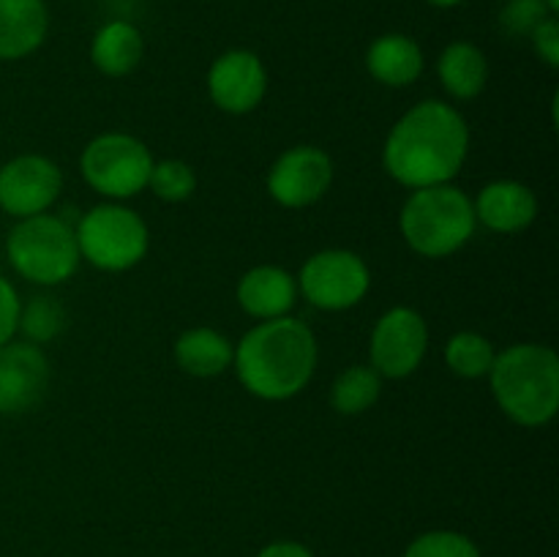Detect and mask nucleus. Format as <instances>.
Listing matches in <instances>:
<instances>
[{
	"mask_svg": "<svg viewBox=\"0 0 559 557\" xmlns=\"http://www.w3.org/2000/svg\"><path fill=\"white\" fill-rule=\"evenodd\" d=\"M469 153L467 118L453 104L426 98L391 126L382 167L404 189L451 183Z\"/></svg>",
	"mask_w": 559,
	"mask_h": 557,
	"instance_id": "nucleus-1",
	"label": "nucleus"
},
{
	"mask_svg": "<svg viewBox=\"0 0 559 557\" xmlns=\"http://www.w3.org/2000/svg\"><path fill=\"white\" fill-rule=\"evenodd\" d=\"M320 360L314 331L298 317L262 320L235 344V375L251 396L287 402L311 382Z\"/></svg>",
	"mask_w": 559,
	"mask_h": 557,
	"instance_id": "nucleus-2",
	"label": "nucleus"
},
{
	"mask_svg": "<svg viewBox=\"0 0 559 557\" xmlns=\"http://www.w3.org/2000/svg\"><path fill=\"white\" fill-rule=\"evenodd\" d=\"M495 402L513 424L538 429L559 410V355L546 344H511L495 355L489 369Z\"/></svg>",
	"mask_w": 559,
	"mask_h": 557,
	"instance_id": "nucleus-3",
	"label": "nucleus"
},
{
	"mask_svg": "<svg viewBox=\"0 0 559 557\" xmlns=\"http://www.w3.org/2000/svg\"><path fill=\"white\" fill-rule=\"evenodd\" d=\"M475 227H478V218H475L473 200L467 191L453 183L413 189L399 213L404 244L415 254L429 257V260L456 254L469 244Z\"/></svg>",
	"mask_w": 559,
	"mask_h": 557,
	"instance_id": "nucleus-4",
	"label": "nucleus"
},
{
	"mask_svg": "<svg viewBox=\"0 0 559 557\" xmlns=\"http://www.w3.org/2000/svg\"><path fill=\"white\" fill-rule=\"evenodd\" d=\"M5 257L25 282L38 287L66 284L82 260L74 227L55 213L20 218L5 238Z\"/></svg>",
	"mask_w": 559,
	"mask_h": 557,
	"instance_id": "nucleus-5",
	"label": "nucleus"
},
{
	"mask_svg": "<svg viewBox=\"0 0 559 557\" xmlns=\"http://www.w3.org/2000/svg\"><path fill=\"white\" fill-rule=\"evenodd\" d=\"M80 257L107 273H123L140 265L151 246L145 218L123 202H102L82 213L74 227Z\"/></svg>",
	"mask_w": 559,
	"mask_h": 557,
	"instance_id": "nucleus-6",
	"label": "nucleus"
},
{
	"mask_svg": "<svg viewBox=\"0 0 559 557\" xmlns=\"http://www.w3.org/2000/svg\"><path fill=\"white\" fill-rule=\"evenodd\" d=\"M153 156L151 147L126 131H104L93 137L80 156V173L96 194L123 202L147 189Z\"/></svg>",
	"mask_w": 559,
	"mask_h": 557,
	"instance_id": "nucleus-7",
	"label": "nucleus"
},
{
	"mask_svg": "<svg viewBox=\"0 0 559 557\" xmlns=\"http://www.w3.org/2000/svg\"><path fill=\"white\" fill-rule=\"evenodd\" d=\"M295 282L314 309L347 311L369 293L371 271L358 251L322 249L304 262Z\"/></svg>",
	"mask_w": 559,
	"mask_h": 557,
	"instance_id": "nucleus-8",
	"label": "nucleus"
},
{
	"mask_svg": "<svg viewBox=\"0 0 559 557\" xmlns=\"http://www.w3.org/2000/svg\"><path fill=\"white\" fill-rule=\"evenodd\" d=\"M429 353V322L418 309L393 306L377 320L369 342L371 369L382 380H404Z\"/></svg>",
	"mask_w": 559,
	"mask_h": 557,
	"instance_id": "nucleus-9",
	"label": "nucleus"
},
{
	"mask_svg": "<svg viewBox=\"0 0 559 557\" xmlns=\"http://www.w3.org/2000/svg\"><path fill=\"white\" fill-rule=\"evenodd\" d=\"M333 183V158L317 145L287 147L267 169V194L282 208H309Z\"/></svg>",
	"mask_w": 559,
	"mask_h": 557,
	"instance_id": "nucleus-10",
	"label": "nucleus"
},
{
	"mask_svg": "<svg viewBox=\"0 0 559 557\" xmlns=\"http://www.w3.org/2000/svg\"><path fill=\"white\" fill-rule=\"evenodd\" d=\"M63 191V173L41 153H22L0 167V208L14 218L47 213Z\"/></svg>",
	"mask_w": 559,
	"mask_h": 557,
	"instance_id": "nucleus-11",
	"label": "nucleus"
},
{
	"mask_svg": "<svg viewBox=\"0 0 559 557\" xmlns=\"http://www.w3.org/2000/svg\"><path fill=\"white\" fill-rule=\"evenodd\" d=\"M211 102L227 115H249L267 93V69L251 49H227L207 71Z\"/></svg>",
	"mask_w": 559,
	"mask_h": 557,
	"instance_id": "nucleus-12",
	"label": "nucleus"
},
{
	"mask_svg": "<svg viewBox=\"0 0 559 557\" xmlns=\"http://www.w3.org/2000/svg\"><path fill=\"white\" fill-rule=\"evenodd\" d=\"M49 386V360L38 344L5 342L0 347V415L36 407Z\"/></svg>",
	"mask_w": 559,
	"mask_h": 557,
	"instance_id": "nucleus-13",
	"label": "nucleus"
},
{
	"mask_svg": "<svg viewBox=\"0 0 559 557\" xmlns=\"http://www.w3.org/2000/svg\"><path fill=\"white\" fill-rule=\"evenodd\" d=\"M475 218L486 229L500 235H516L538 218V197L522 180H491L473 202Z\"/></svg>",
	"mask_w": 559,
	"mask_h": 557,
	"instance_id": "nucleus-14",
	"label": "nucleus"
},
{
	"mask_svg": "<svg viewBox=\"0 0 559 557\" xmlns=\"http://www.w3.org/2000/svg\"><path fill=\"white\" fill-rule=\"evenodd\" d=\"M238 304L254 320H276L287 317L298 300V282L282 265H254L240 276Z\"/></svg>",
	"mask_w": 559,
	"mask_h": 557,
	"instance_id": "nucleus-15",
	"label": "nucleus"
},
{
	"mask_svg": "<svg viewBox=\"0 0 559 557\" xmlns=\"http://www.w3.org/2000/svg\"><path fill=\"white\" fill-rule=\"evenodd\" d=\"M366 69L380 85L407 87L424 74V49L407 33H385V36H377L366 49Z\"/></svg>",
	"mask_w": 559,
	"mask_h": 557,
	"instance_id": "nucleus-16",
	"label": "nucleus"
},
{
	"mask_svg": "<svg viewBox=\"0 0 559 557\" xmlns=\"http://www.w3.org/2000/svg\"><path fill=\"white\" fill-rule=\"evenodd\" d=\"M49 31L44 0H0V60H22L36 52Z\"/></svg>",
	"mask_w": 559,
	"mask_h": 557,
	"instance_id": "nucleus-17",
	"label": "nucleus"
},
{
	"mask_svg": "<svg viewBox=\"0 0 559 557\" xmlns=\"http://www.w3.org/2000/svg\"><path fill=\"white\" fill-rule=\"evenodd\" d=\"M145 58V36L136 25L126 20H112L102 25L91 44V63L104 76H126Z\"/></svg>",
	"mask_w": 559,
	"mask_h": 557,
	"instance_id": "nucleus-18",
	"label": "nucleus"
},
{
	"mask_svg": "<svg viewBox=\"0 0 559 557\" xmlns=\"http://www.w3.org/2000/svg\"><path fill=\"white\" fill-rule=\"evenodd\" d=\"M235 344L207 325L189 328L175 339V364L191 377H218L233 366Z\"/></svg>",
	"mask_w": 559,
	"mask_h": 557,
	"instance_id": "nucleus-19",
	"label": "nucleus"
},
{
	"mask_svg": "<svg viewBox=\"0 0 559 557\" xmlns=\"http://www.w3.org/2000/svg\"><path fill=\"white\" fill-rule=\"evenodd\" d=\"M437 76L448 96L456 102H469L480 96L489 82V60L473 42H451L437 60Z\"/></svg>",
	"mask_w": 559,
	"mask_h": 557,
	"instance_id": "nucleus-20",
	"label": "nucleus"
},
{
	"mask_svg": "<svg viewBox=\"0 0 559 557\" xmlns=\"http://www.w3.org/2000/svg\"><path fill=\"white\" fill-rule=\"evenodd\" d=\"M382 396V377L371 366L353 364L333 380L331 404L338 415H360Z\"/></svg>",
	"mask_w": 559,
	"mask_h": 557,
	"instance_id": "nucleus-21",
	"label": "nucleus"
},
{
	"mask_svg": "<svg viewBox=\"0 0 559 557\" xmlns=\"http://www.w3.org/2000/svg\"><path fill=\"white\" fill-rule=\"evenodd\" d=\"M445 366L459 377L467 380H478V377L489 375L491 364H495V344L478 331H459L445 342Z\"/></svg>",
	"mask_w": 559,
	"mask_h": 557,
	"instance_id": "nucleus-22",
	"label": "nucleus"
},
{
	"mask_svg": "<svg viewBox=\"0 0 559 557\" xmlns=\"http://www.w3.org/2000/svg\"><path fill=\"white\" fill-rule=\"evenodd\" d=\"M66 328V309L52 295H33L25 306H20V325L25 342L31 344H49L58 339Z\"/></svg>",
	"mask_w": 559,
	"mask_h": 557,
	"instance_id": "nucleus-23",
	"label": "nucleus"
},
{
	"mask_svg": "<svg viewBox=\"0 0 559 557\" xmlns=\"http://www.w3.org/2000/svg\"><path fill=\"white\" fill-rule=\"evenodd\" d=\"M147 189L162 202H186L197 191L194 167L183 158H162L153 162Z\"/></svg>",
	"mask_w": 559,
	"mask_h": 557,
	"instance_id": "nucleus-24",
	"label": "nucleus"
},
{
	"mask_svg": "<svg viewBox=\"0 0 559 557\" xmlns=\"http://www.w3.org/2000/svg\"><path fill=\"white\" fill-rule=\"evenodd\" d=\"M402 557H480L469 535L456 530H429L407 546Z\"/></svg>",
	"mask_w": 559,
	"mask_h": 557,
	"instance_id": "nucleus-25",
	"label": "nucleus"
},
{
	"mask_svg": "<svg viewBox=\"0 0 559 557\" xmlns=\"http://www.w3.org/2000/svg\"><path fill=\"white\" fill-rule=\"evenodd\" d=\"M551 14L544 0H506L500 9V27L508 36H527Z\"/></svg>",
	"mask_w": 559,
	"mask_h": 557,
	"instance_id": "nucleus-26",
	"label": "nucleus"
},
{
	"mask_svg": "<svg viewBox=\"0 0 559 557\" xmlns=\"http://www.w3.org/2000/svg\"><path fill=\"white\" fill-rule=\"evenodd\" d=\"M530 42H533L535 52L544 60L549 69L559 66V20L557 16H546L533 33H530Z\"/></svg>",
	"mask_w": 559,
	"mask_h": 557,
	"instance_id": "nucleus-27",
	"label": "nucleus"
},
{
	"mask_svg": "<svg viewBox=\"0 0 559 557\" xmlns=\"http://www.w3.org/2000/svg\"><path fill=\"white\" fill-rule=\"evenodd\" d=\"M20 306L22 300L16 295L14 284L0 276V347L14 339L16 325H20Z\"/></svg>",
	"mask_w": 559,
	"mask_h": 557,
	"instance_id": "nucleus-28",
	"label": "nucleus"
},
{
	"mask_svg": "<svg viewBox=\"0 0 559 557\" xmlns=\"http://www.w3.org/2000/svg\"><path fill=\"white\" fill-rule=\"evenodd\" d=\"M257 557H314V552L298 541H273L265 549H260Z\"/></svg>",
	"mask_w": 559,
	"mask_h": 557,
	"instance_id": "nucleus-29",
	"label": "nucleus"
},
{
	"mask_svg": "<svg viewBox=\"0 0 559 557\" xmlns=\"http://www.w3.org/2000/svg\"><path fill=\"white\" fill-rule=\"evenodd\" d=\"M431 5H437V9H453V5L464 3V0H429Z\"/></svg>",
	"mask_w": 559,
	"mask_h": 557,
	"instance_id": "nucleus-30",
	"label": "nucleus"
},
{
	"mask_svg": "<svg viewBox=\"0 0 559 557\" xmlns=\"http://www.w3.org/2000/svg\"><path fill=\"white\" fill-rule=\"evenodd\" d=\"M544 3L549 5V11H551V14H557V11H559V0H544Z\"/></svg>",
	"mask_w": 559,
	"mask_h": 557,
	"instance_id": "nucleus-31",
	"label": "nucleus"
}]
</instances>
